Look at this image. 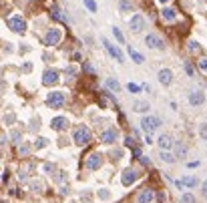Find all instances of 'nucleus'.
Listing matches in <instances>:
<instances>
[{"label":"nucleus","instance_id":"obj_40","mask_svg":"<svg viewBox=\"0 0 207 203\" xmlns=\"http://www.w3.org/2000/svg\"><path fill=\"white\" fill-rule=\"evenodd\" d=\"M99 197H103V199H109V193H107V191H99Z\"/></svg>","mask_w":207,"mask_h":203},{"label":"nucleus","instance_id":"obj_42","mask_svg":"<svg viewBox=\"0 0 207 203\" xmlns=\"http://www.w3.org/2000/svg\"><path fill=\"white\" fill-rule=\"evenodd\" d=\"M189 167H191V169H193V167H199V161H191V163H189Z\"/></svg>","mask_w":207,"mask_h":203},{"label":"nucleus","instance_id":"obj_15","mask_svg":"<svg viewBox=\"0 0 207 203\" xmlns=\"http://www.w3.org/2000/svg\"><path fill=\"white\" fill-rule=\"evenodd\" d=\"M101 141H103V143H107V145L115 143V141H117V129H113V127H111V129H107L105 133L101 135Z\"/></svg>","mask_w":207,"mask_h":203},{"label":"nucleus","instance_id":"obj_27","mask_svg":"<svg viewBox=\"0 0 207 203\" xmlns=\"http://www.w3.org/2000/svg\"><path fill=\"white\" fill-rule=\"evenodd\" d=\"M113 34H115V38L119 40L121 44L125 42V36H123V32H121V28H117V26H115V28H113Z\"/></svg>","mask_w":207,"mask_h":203},{"label":"nucleus","instance_id":"obj_29","mask_svg":"<svg viewBox=\"0 0 207 203\" xmlns=\"http://www.w3.org/2000/svg\"><path fill=\"white\" fill-rule=\"evenodd\" d=\"M82 2H85V6H87L91 12H96V2L95 0H82Z\"/></svg>","mask_w":207,"mask_h":203},{"label":"nucleus","instance_id":"obj_6","mask_svg":"<svg viewBox=\"0 0 207 203\" xmlns=\"http://www.w3.org/2000/svg\"><path fill=\"white\" fill-rule=\"evenodd\" d=\"M103 165V155L101 153H91L87 157V163H85V167L87 169H99Z\"/></svg>","mask_w":207,"mask_h":203},{"label":"nucleus","instance_id":"obj_14","mask_svg":"<svg viewBox=\"0 0 207 203\" xmlns=\"http://www.w3.org/2000/svg\"><path fill=\"white\" fill-rule=\"evenodd\" d=\"M171 81H173V73H171V68H161L159 71V82L161 85H171Z\"/></svg>","mask_w":207,"mask_h":203},{"label":"nucleus","instance_id":"obj_26","mask_svg":"<svg viewBox=\"0 0 207 203\" xmlns=\"http://www.w3.org/2000/svg\"><path fill=\"white\" fill-rule=\"evenodd\" d=\"M48 145V139H44V137H38V139H36V143H34V147H36V149H42V147H46Z\"/></svg>","mask_w":207,"mask_h":203},{"label":"nucleus","instance_id":"obj_25","mask_svg":"<svg viewBox=\"0 0 207 203\" xmlns=\"http://www.w3.org/2000/svg\"><path fill=\"white\" fill-rule=\"evenodd\" d=\"M107 87L111 89V91H115V92H119V82L115 81V78H107Z\"/></svg>","mask_w":207,"mask_h":203},{"label":"nucleus","instance_id":"obj_7","mask_svg":"<svg viewBox=\"0 0 207 203\" xmlns=\"http://www.w3.org/2000/svg\"><path fill=\"white\" fill-rule=\"evenodd\" d=\"M8 26H10V30H14V32H24V30H26V22H24V18H20V16H12V18L8 20Z\"/></svg>","mask_w":207,"mask_h":203},{"label":"nucleus","instance_id":"obj_32","mask_svg":"<svg viewBox=\"0 0 207 203\" xmlns=\"http://www.w3.org/2000/svg\"><path fill=\"white\" fill-rule=\"evenodd\" d=\"M20 139H22V135H20L18 131H12V141H14V143H18Z\"/></svg>","mask_w":207,"mask_h":203},{"label":"nucleus","instance_id":"obj_18","mask_svg":"<svg viewBox=\"0 0 207 203\" xmlns=\"http://www.w3.org/2000/svg\"><path fill=\"white\" fill-rule=\"evenodd\" d=\"M157 143H159V147L161 149H171V147H173V139H171V135H161L159 139H157Z\"/></svg>","mask_w":207,"mask_h":203},{"label":"nucleus","instance_id":"obj_35","mask_svg":"<svg viewBox=\"0 0 207 203\" xmlns=\"http://www.w3.org/2000/svg\"><path fill=\"white\" fill-rule=\"evenodd\" d=\"M199 67H201L203 71H207V56H205V58H201V60H199Z\"/></svg>","mask_w":207,"mask_h":203},{"label":"nucleus","instance_id":"obj_23","mask_svg":"<svg viewBox=\"0 0 207 203\" xmlns=\"http://www.w3.org/2000/svg\"><path fill=\"white\" fill-rule=\"evenodd\" d=\"M159 157H161V161H165V163H173V161H175V157L169 153V151H165V149H161Z\"/></svg>","mask_w":207,"mask_h":203},{"label":"nucleus","instance_id":"obj_1","mask_svg":"<svg viewBox=\"0 0 207 203\" xmlns=\"http://www.w3.org/2000/svg\"><path fill=\"white\" fill-rule=\"evenodd\" d=\"M72 139H74V143H77V145H87L89 141H91V131H89L87 127H77V129H74V135H72Z\"/></svg>","mask_w":207,"mask_h":203},{"label":"nucleus","instance_id":"obj_34","mask_svg":"<svg viewBox=\"0 0 207 203\" xmlns=\"http://www.w3.org/2000/svg\"><path fill=\"white\" fill-rule=\"evenodd\" d=\"M185 71H187V74H189V77H193V67H191L189 63H185Z\"/></svg>","mask_w":207,"mask_h":203},{"label":"nucleus","instance_id":"obj_38","mask_svg":"<svg viewBox=\"0 0 207 203\" xmlns=\"http://www.w3.org/2000/svg\"><path fill=\"white\" fill-rule=\"evenodd\" d=\"M201 193H203V197L207 199V181H205V183L201 185Z\"/></svg>","mask_w":207,"mask_h":203},{"label":"nucleus","instance_id":"obj_4","mask_svg":"<svg viewBox=\"0 0 207 203\" xmlns=\"http://www.w3.org/2000/svg\"><path fill=\"white\" fill-rule=\"evenodd\" d=\"M145 44L149 49H159V50H165V42L157 36V34H147L145 36Z\"/></svg>","mask_w":207,"mask_h":203},{"label":"nucleus","instance_id":"obj_12","mask_svg":"<svg viewBox=\"0 0 207 203\" xmlns=\"http://www.w3.org/2000/svg\"><path fill=\"white\" fill-rule=\"evenodd\" d=\"M50 127H53L54 131H64L68 127V119L67 117H54L53 123H50Z\"/></svg>","mask_w":207,"mask_h":203},{"label":"nucleus","instance_id":"obj_24","mask_svg":"<svg viewBox=\"0 0 207 203\" xmlns=\"http://www.w3.org/2000/svg\"><path fill=\"white\" fill-rule=\"evenodd\" d=\"M175 151H177V157H185V155H187V147L181 145V143L175 145Z\"/></svg>","mask_w":207,"mask_h":203},{"label":"nucleus","instance_id":"obj_30","mask_svg":"<svg viewBox=\"0 0 207 203\" xmlns=\"http://www.w3.org/2000/svg\"><path fill=\"white\" fill-rule=\"evenodd\" d=\"M181 203H197V201H195V197H193L191 193H185L183 197H181Z\"/></svg>","mask_w":207,"mask_h":203},{"label":"nucleus","instance_id":"obj_39","mask_svg":"<svg viewBox=\"0 0 207 203\" xmlns=\"http://www.w3.org/2000/svg\"><path fill=\"white\" fill-rule=\"evenodd\" d=\"M189 44H191V46H189V50H191V53H195V50H199L197 42H189Z\"/></svg>","mask_w":207,"mask_h":203},{"label":"nucleus","instance_id":"obj_19","mask_svg":"<svg viewBox=\"0 0 207 203\" xmlns=\"http://www.w3.org/2000/svg\"><path fill=\"white\" fill-rule=\"evenodd\" d=\"M161 16H163V20H167V22H173V20L177 18V14H175V10H173V8H163Z\"/></svg>","mask_w":207,"mask_h":203},{"label":"nucleus","instance_id":"obj_37","mask_svg":"<svg viewBox=\"0 0 207 203\" xmlns=\"http://www.w3.org/2000/svg\"><path fill=\"white\" fill-rule=\"evenodd\" d=\"M28 151H30L28 145H22V147H20V153H22V155H28Z\"/></svg>","mask_w":207,"mask_h":203},{"label":"nucleus","instance_id":"obj_3","mask_svg":"<svg viewBox=\"0 0 207 203\" xmlns=\"http://www.w3.org/2000/svg\"><path fill=\"white\" fill-rule=\"evenodd\" d=\"M64 99H67V97H64L63 91H53V92L46 97V103L53 107V109H60V107L64 105Z\"/></svg>","mask_w":207,"mask_h":203},{"label":"nucleus","instance_id":"obj_41","mask_svg":"<svg viewBox=\"0 0 207 203\" xmlns=\"http://www.w3.org/2000/svg\"><path fill=\"white\" fill-rule=\"evenodd\" d=\"M44 171H54V167L50 163H46V165H44Z\"/></svg>","mask_w":207,"mask_h":203},{"label":"nucleus","instance_id":"obj_31","mask_svg":"<svg viewBox=\"0 0 207 203\" xmlns=\"http://www.w3.org/2000/svg\"><path fill=\"white\" fill-rule=\"evenodd\" d=\"M127 89H129L131 92H139V91H141L139 85H133V82H129V85H127Z\"/></svg>","mask_w":207,"mask_h":203},{"label":"nucleus","instance_id":"obj_8","mask_svg":"<svg viewBox=\"0 0 207 203\" xmlns=\"http://www.w3.org/2000/svg\"><path fill=\"white\" fill-rule=\"evenodd\" d=\"M103 44H105V49L109 50V53H111V56H113V58H117L119 63H125V56H123V53H121V50L117 49L115 44H111L109 40H103Z\"/></svg>","mask_w":207,"mask_h":203},{"label":"nucleus","instance_id":"obj_10","mask_svg":"<svg viewBox=\"0 0 207 203\" xmlns=\"http://www.w3.org/2000/svg\"><path fill=\"white\" fill-rule=\"evenodd\" d=\"M145 24H147V22H145V18L141 14H135L131 18V30H133V32H141V30L145 28Z\"/></svg>","mask_w":207,"mask_h":203},{"label":"nucleus","instance_id":"obj_11","mask_svg":"<svg viewBox=\"0 0 207 203\" xmlns=\"http://www.w3.org/2000/svg\"><path fill=\"white\" fill-rule=\"evenodd\" d=\"M137 177H139V173L135 169H127L123 173V177H121V181H123V185H133L137 181Z\"/></svg>","mask_w":207,"mask_h":203},{"label":"nucleus","instance_id":"obj_43","mask_svg":"<svg viewBox=\"0 0 207 203\" xmlns=\"http://www.w3.org/2000/svg\"><path fill=\"white\" fill-rule=\"evenodd\" d=\"M159 2H161V4H165V2H167V0H159Z\"/></svg>","mask_w":207,"mask_h":203},{"label":"nucleus","instance_id":"obj_20","mask_svg":"<svg viewBox=\"0 0 207 203\" xmlns=\"http://www.w3.org/2000/svg\"><path fill=\"white\" fill-rule=\"evenodd\" d=\"M133 111H137V113H145V111H149V103H145V101H137L135 105H133Z\"/></svg>","mask_w":207,"mask_h":203},{"label":"nucleus","instance_id":"obj_33","mask_svg":"<svg viewBox=\"0 0 207 203\" xmlns=\"http://www.w3.org/2000/svg\"><path fill=\"white\" fill-rule=\"evenodd\" d=\"M199 133H201V137H205V139H207V123H203V125H201Z\"/></svg>","mask_w":207,"mask_h":203},{"label":"nucleus","instance_id":"obj_2","mask_svg":"<svg viewBox=\"0 0 207 203\" xmlns=\"http://www.w3.org/2000/svg\"><path fill=\"white\" fill-rule=\"evenodd\" d=\"M141 127H143V131L147 133V135H151L155 129H159V127H161V119H157V117H143Z\"/></svg>","mask_w":207,"mask_h":203},{"label":"nucleus","instance_id":"obj_9","mask_svg":"<svg viewBox=\"0 0 207 203\" xmlns=\"http://www.w3.org/2000/svg\"><path fill=\"white\" fill-rule=\"evenodd\" d=\"M205 103V92L203 91H191L189 92V105L197 107V105H203Z\"/></svg>","mask_w":207,"mask_h":203},{"label":"nucleus","instance_id":"obj_28","mask_svg":"<svg viewBox=\"0 0 207 203\" xmlns=\"http://www.w3.org/2000/svg\"><path fill=\"white\" fill-rule=\"evenodd\" d=\"M60 12H63V10L58 8V6H53V16H54V18H56V20H67Z\"/></svg>","mask_w":207,"mask_h":203},{"label":"nucleus","instance_id":"obj_13","mask_svg":"<svg viewBox=\"0 0 207 203\" xmlns=\"http://www.w3.org/2000/svg\"><path fill=\"white\" fill-rule=\"evenodd\" d=\"M54 82H58V73H56V71H44L42 85L50 87V85H54Z\"/></svg>","mask_w":207,"mask_h":203},{"label":"nucleus","instance_id":"obj_16","mask_svg":"<svg viewBox=\"0 0 207 203\" xmlns=\"http://www.w3.org/2000/svg\"><path fill=\"white\" fill-rule=\"evenodd\" d=\"M153 197H155L153 189H143V191L139 193V197H137V203H151Z\"/></svg>","mask_w":207,"mask_h":203},{"label":"nucleus","instance_id":"obj_21","mask_svg":"<svg viewBox=\"0 0 207 203\" xmlns=\"http://www.w3.org/2000/svg\"><path fill=\"white\" fill-rule=\"evenodd\" d=\"M119 8H121V12H131L133 10V2L131 0H119Z\"/></svg>","mask_w":207,"mask_h":203},{"label":"nucleus","instance_id":"obj_36","mask_svg":"<svg viewBox=\"0 0 207 203\" xmlns=\"http://www.w3.org/2000/svg\"><path fill=\"white\" fill-rule=\"evenodd\" d=\"M125 145H127V147H133V145H135V141H133V137H127V139H125Z\"/></svg>","mask_w":207,"mask_h":203},{"label":"nucleus","instance_id":"obj_5","mask_svg":"<svg viewBox=\"0 0 207 203\" xmlns=\"http://www.w3.org/2000/svg\"><path fill=\"white\" fill-rule=\"evenodd\" d=\"M60 38H63V32L58 28H50L46 32V36H44V42L48 44V46H53V44H58L60 42Z\"/></svg>","mask_w":207,"mask_h":203},{"label":"nucleus","instance_id":"obj_22","mask_svg":"<svg viewBox=\"0 0 207 203\" xmlns=\"http://www.w3.org/2000/svg\"><path fill=\"white\" fill-rule=\"evenodd\" d=\"M129 54H131V58H133V60H135L137 64H143V63H145V58H143V54H141V53H137V50L129 49Z\"/></svg>","mask_w":207,"mask_h":203},{"label":"nucleus","instance_id":"obj_17","mask_svg":"<svg viewBox=\"0 0 207 203\" xmlns=\"http://www.w3.org/2000/svg\"><path fill=\"white\" fill-rule=\"evenodd\" d=\"M195 185H197V177H193V175L181 177L177 181V187H195Z\"/></svg>","mask_w":207,"mask_h":203}]
</instances>
